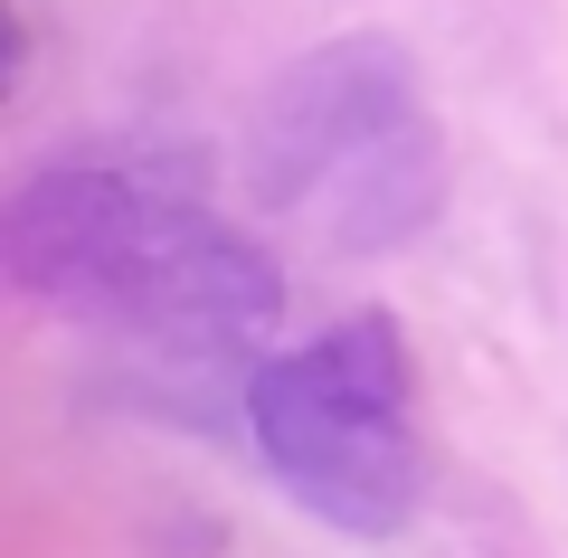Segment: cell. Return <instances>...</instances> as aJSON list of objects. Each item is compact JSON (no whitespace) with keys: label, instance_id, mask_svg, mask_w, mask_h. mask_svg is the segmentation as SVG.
Masks as SVG:
<instances>
[{"label":"cell","instance_id":"obj_1","mask_svg":"<svg viewBox=\"0 0 568 558\" xmlns=\"http://www.w3.org/2000/svg\"><path fill=\"white\" fill-rule=\"evenodd\" d=\"M0 265L48 313L114 322L171 351H237L284 303L265 246H246L171 180L104 171V161H58L20 180L0 209Z\"/></svg>","mask_w":568,"mask_h":558},{"label":"cell","instance_id":"obj_2","mask_svg":"<svg viewBox=\"0 0 568 558\" xmlns=\"http://www.w3.org/2000/svg\"><path fill=\"white\" fill-rule=\"evenodd\" d=\"M246 436L265 474L342 539H388L426 501L417 351L388 313H351L323 341L265 359L246 379Z\"/></svg>","mask_w":568,"mask_h":558},{"label":"cell","instance_id":"obj_3","mask_svg":"<svg viewBox=\"0 0 568 558\" xmlns=\"http://www.w3.org/2000/svg\"><path fill=\"white\" fill-rule=\"evenodd\" d=\"M265 200L313 219L332 246H398L446 200V152L417 77L388 39H342L265 95L256 123Z\"/></svg>","mask_w":568,"mask_h":558}]
</instances>
